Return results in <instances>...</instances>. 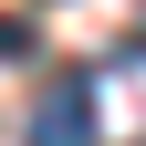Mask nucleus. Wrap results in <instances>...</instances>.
<instances>
[{
	"label": "nucleus",
	"mask_w": 146,
	"mask_h": 146,
	"mask_svg": "<svg viewBox=\"0 0 146 146\" xmlns=\"http://www.w3.org/2000/svg\"><path fill=\"white\" fill-rule=\"evenodd\" d=\"M31 146H104V104L84 94V84L42 94V115H31Z\"/></svg>",
	"instance_id": "nucleus-1"
},
{
	"label": "nucleus",
	"mask_w": 146,
	"mask_h": 146,
	"mask_svg": "<svg viewBox=\"0 0 146 146\" xmlns=\"http://www.w3.org/2000/svg\"><path fill=\"white\" fill-rule=\"evenodd\" d=\"M31 42H42V31H31V21H0V63H21Z\"/></svg>",
	"instance_id": "nucleus-2"
},
{
	"label": "nucleus",
	"mask_w": 146,
	"mask_h": 146,
	"mask_svg": "<svg viewBox=\"0 0 146 146\" xmlns=\"http://www.w3.org/2000/svg\"><path fill=\"white\" fill-rule=\"evenodd\" d=\"M136 146H146V136H136Z\"/></svg>",
	"instance_id": "nucleus-3"
}]
</instances>
